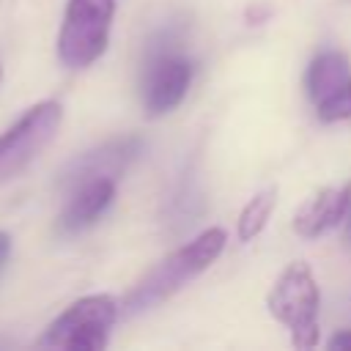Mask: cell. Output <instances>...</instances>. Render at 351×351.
Wrapping results in <instances>:
<instances>
[{
  "label": "cell",
  "instance_id": "obj_1",
  "mask_svg": "<svg viewBox=\"0 0 351 351\" xmlns=\"http://www.w3.org/2000/svg\"><path fill=\"white\" fill-rule=\"evenodd\" d=\"M228 233L222 228H206L184 247L173 250L167 258H162L121 302V315H140L151 307L167 302L173 293H178L186 282L200 277L225 250Z\"/></svg>",
  "mask_w": 351,
  "mask_h": 351
},
{
  "label": "cell",
  "instance_id": "obj_2",
  "mask_svg": "<svg viewBox=\"0 0 351 351\" xmlns=\"http://www.w3.org/2000/svg\"><path fill=\"white\" fill-rule=\"evenodd\" d=\"M266 307H269V315L291 332V343L296 348L318 346L321 291L313 277V269L304 261H293L280 271V277L274 280L266 296Z\"/></svg>",
  "mask_w": 351,
  "mask_h": 351
},
{
  "label": "cell",
  "instance_id": "obj_3",
  "mask_svg": "<svg viewBox=\"0 0 351 351\" xmlns=\"http://www.w3.org/2000/svg\"><path fill=\"white\" fill-rule=\"evenodd\" d=\"M121 315L110 293H90L71 302L41 335V346L63 351H101Z\"/></svg>",
  "mask_w": 351,
  "mask_h": 351
},
{
  "label": "cell",
  "instance_id": "obj_4",
  "mask_svg": "<svg viewBox=\"0 0 351 351\" xmlns=\"http://www.w3.org/2000/svg\"><path fill=\"white\" fill-rule=\"evenodd\" d=\"M115 0H69L58 33V58L66 69L93 66L110 44Z\"/></svg>",
  "mask_w": 351,
  "mask_h": 351
},
{
  "label": "cell",
  "instance_id": "obj_5",
  "mask_svg": "<svg viewBox=\"0 0 351 351\" xmlns=\"http://www.w3.org/2000/svg\"><path fill=\"white\" fill-rule=\"evenodd\" d=\"M60 123L63 104L55 99H44L27 107L5 132H0V184H8L27 170L55 140Z\"/></svg>",
  "mask_w": 351,
  "mask_h": 351
},
{
  "label": "cell",
  "instance_id": "obj_6",
  "mask_svg": "<svg viewBox=\"0 0 351 351\" xmlns=\"http://www.w3.org/2000/svg\"><path fill=\"white\" fill-rule=\"evenodd\" d=\"M192 74H195V66L184 52H178L170 44L156 47L148 55L140 74V101L145 115L162 118L173 112L184 101L192 85Z\"/></svg>",
  "mask_w": 351,
  "mask_h": 351
},
{
  "label": "cell",
  "instance_id": "obj_7",
  "mask_svg": "<svg viewBox=\"0 0 351 351\" xmlns=\"http://www.w3.org/2000/svg\"><path fill=\"white\" fill-rule=\"evenodd\" d=\"M115 197V178L112 176H93L71 186V195L60 211L58 228L60 233H80L90 228L112 203Z\"/></svg>",
  "mask_w": 351,
  "mask_h": 351
},
{
  "label": "cell",
  "instance_id": "obj_8",
  "mask_svg": "<svg viewBox=\"0 0 351 351\" xmlns=\"http://www.w3.org/2000/svg\"><path fill=\"white\" fill-rule=\"evenodd\" d=\"M351 208V184L324 186L313 197H307L293 214V230L302 239H318L337 228Z\"/></svg>",
  "mask_w": 351,
  "mask_h": 351
},
{
  "label": "cell",
  "instance_id": "obj_9",
  "mask_svg": "<svg viewBox=\"0 0 351 351\" xmlns=\"http://www.w3.org/2000/svg\"><path fill=\"white\" fill-rule=\"evenodd\" d=\"M140 154V140L137 137H121V140H112V143H104L101 148L96 151H88L85 156L74 159L69 165V170L63 173V181L69 186L85 181V178H93V176H118L123 173V167Z\"/></svg>",
  "mask_w": 351,
  "mask_h": 351
},
{
  "label": "cell",
  "instance_id": "obj_10",
  "mask_svg": "<svg viewBox=\"0 0 351 351\" xmlns=\"http://www.w3.org/2000/svg\"><path fill=\"white\" fill-rule=\"evenodd\" d=\"M351 80V63L337 49H324L313 58L307 69V93L315 107L332 101Z\"/></svg>",
  "mask_w": 351,
  "mask_h": 351
},
{
  "label": "cell",
  "instance_id": "obj_11",
  "mask_svg": "<svg viewBox=\"0 0 351 351\" xmlns=\"http://www.w3.org/2000/svg\"><path fill=\"white\" fill-rule=\"evenodd\" d=\"M274 203H277V189L274 186H266V189L255 192L244 203V208L239 214V222H236V230H239L241 241H252L255 236H261V230L266 228V222L274 211Z\"/></svg>",
  "mask_w": 351,
  "mask_h": 351
},
{
  "label": "cell",
  "instance_id": "obj_12",
  "mask_svg": "<svg viewBox=\"0 0 351 351\" xmlns=\"http://www.w3.org/2000/svg\"><path fill=\"white\" fill-rule=\"evenodd\" d=\"M315 110H318V118L326 121V123L351 118V80H348V85H346L332 101H326V104H321V107H315Z\"/></svg>",
  "mask_w": 351,
  "mask_h": 351
},
{
  "label": "cell",
  "instance_id": "obj_13",
  "mask_svg": "<svg viewBox=\"0 0 351 351\" xmlns=\"http://www.w3.org/2000/svg\"><path fill=\"white\" fill-rule=\"evenodd\" d=\"M326 346H329L332 351H351V329H340L337 335L329 337Z\"/></svg>",
  "mask_w": 351,
  "mask_h": 351
},
{
  "label": "cell",
  "instance_id": "obj_14",
  "mask_svg": "<svg viewBox=\"0 0 351 351\" xmlns=\"http://www.w3.org/2000/svg\"><path fill=\"white\" fill-rule=\"evenodd\" d=\"M8 255H11V236L5 230H0V271L8 263Z\"/></svg>",
  "mask_w": 351,
  "mask_h": 351
},
{
  "label": "cell",
  "instance_id": "obj_15",
  "mask_svg": "<svg viewBox=\"0 0 351 351\" xmlns=\"http://www.w3.org/2000/svg\"><path fill=\"white\" fill-rule=\"evenodd\" d=\"M346 239L351 244V208H348V219H346Z\"/></svg>",
  "mask_w": 351,
  "mask_h": 351
},
{
  "label": "cell",
  "instance_id": "obj_16",
  "mask_svg": "<svg viewBox=\"0 0 351 351\" xmlns=\"http://www.w3.org/2000/svg\"><path fill=\"white\" fill-rule=\"evenodd\" d=\"M0 74H3V69H0Z\"/></svg>",
  "mask_w": 351,
  "mask_h": 351
}]
</instances>
